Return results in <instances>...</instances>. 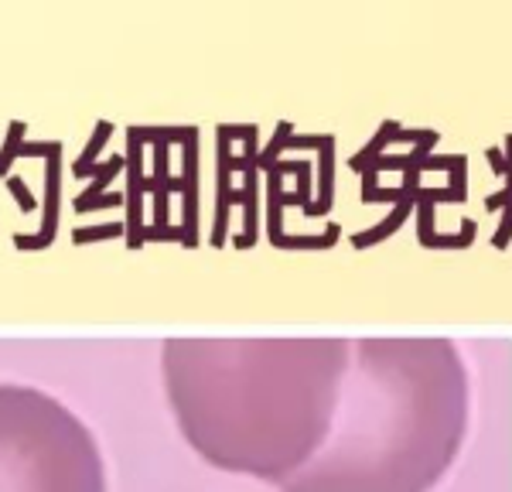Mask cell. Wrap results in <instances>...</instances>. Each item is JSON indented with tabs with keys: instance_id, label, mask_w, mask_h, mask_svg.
Instances as JSON below:
<instances>
[{
	"instance_id": "6da1fadb",
	"label": "cell",
	"mask_w": 512,
	"mask_h": 492,
	"mask_svg": "<svg viewBox=\"0 0 512 492\" xmlns=\"http://www.w3.org/2000/svg\"><path fill=\"white\" fill-rule=\"evenodd\" d=\"M345 342L171 339L164 383L185 438L226 472L294 479L335 424Z\"/></svg>"
},
{
	"instance_id": "7a4b0ae2",
	"label": "cell",
	"mask_w": 512,
	"mask_h": 492,
	"mask_svg": "<svg viewBox=\"0 0 512 492\" xmlns=\"http://www.w3.org/2000/svg\"><path fill=\"white\" fill-rule=\"evenodd\" d=\"M0 492H106L93 431L48 393L0 383Z\"/></svg>"
}]
</instances>
